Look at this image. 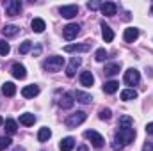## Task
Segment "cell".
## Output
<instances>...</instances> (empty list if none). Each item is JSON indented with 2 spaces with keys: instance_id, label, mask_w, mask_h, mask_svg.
<instances>
[{
  "instance_id": "6da1fadb",
  "label": "cell",
  "mask_w": 153,
  "mask_h": 151,
  "mask_svg": "<svg viewBox=\"0 0 153 151\" xmlns=\"http://www.w3.org/2000/svg\"><path fill=\"white\" fill-rule=\"evenodd\" d=\"M62 64H64V59H62V57H59V55H52V57H48V59L43 62V68H45L46 71L55 73V71H59V70L62 68Z\"/></svg>"
},
{
  "instance_id": "7a4b0ae2",
  "label": "cell",
  "mask_w": 153,
  "mask_h": 151,
  "mask_svg": "<svg viewBox=\"0 0 153 151\" xmlns=\"http://www.w3.org/2000/svg\"><path fill=\"white\" fill-rule=\"evenodd\" d=\"M116 139L123 144H130L135 139V130L134 128H119L117 133H116Z\"/></svg>"
},
{
  "instance_id": "3957f363",
  "label": "cell",
  "mask_w": 153,
  "mask_h": 151,
  "mask_svg": "<svg viewBox=\"0 0 153 151\" xmlns=\"http://www.w3.org/2000/svg\"><path fill=\"white\" fill-rule=\"evenodd\" d=\"M85 112H82V110H76L75 114H71V115H68L66 117V126L68 128H76L78 124H82L84 121H85Z\"/></svg>"
},
{
  "instance_id": "277c9868",
  "label": "cell",
  "mask_w": 153,
  "mask_h": 151,
  "mask_svg": "<svg viewBox=\"0 0 153 151\" xmlns=\"http://www.w3.org/2000/svg\"><path fill=\"white\" fill-rule=\"evenodd\" d=\"M4 5H5V14L7 16H18L22 13V2H18V0H7Z\"/></svg>"
},
{
  "instance_id": "5b68a950",
  "label": "cell",
  "mask_w": 153,
  "mask_h": 151,
  "mask_svg": "<svg viewBox=\"0 0 153 151\" xmlns=\"http://www.w3.org/2000/svg\"><path fill=\"white\" fill-rule=\"evenodd\" d=\"M84 137L87 139V141H91V144L94 146V148H102L103 146V137L98 133V132H94V130H87L85 133H84Z\"/></svg>"
},
{
  "instance_id": "8992f818",
  "label": "cell",
  "mask_w": 153,
  "mask_h": 151,
  "mask_svg": "<svg viewBox=\"0 0 153 151\" xmlns=\"http://www.w3.org/2000/svg\"><path fill=\"white\" fill-rule=\"evenodd\" d=\"M78 32H80V25H76V23H70V25H66L62 29V36H64V39H68V41L75 39Z\"/></svg>"
},
{
  "instance_id": "52a82bcc",
  "label": "cell",
  "mask_w": 153,
  "mask_h": 151,
  "mask_svg": "<svg viewBox=\"0 0 153 151\" xmlns=\"http://www.w3.org/2000/svg\"><path fill=\"white\" fill-rule=\"evenodd\" d=\"M139 80H141V73L134 68H130L125 73V84H128V85H135V84H139Z\"/></svg>"
},
{
  "instance_id": "ba28073f",
  "label": "cell",
  "mask_w": 153,
  "mask_h": 151,
  "mask_svg": "<svg viewBox=\"0 0 153 151\" xmlns=\"http://www.w3.org/2000/svg\"><path fill=\"white\" fill-rule=\"evenodd\" d=\"M75 96L71 94V93H64L62 94V98L59 100V107L61 109H64V110H68V109H71L73 107V103H75V100H73Z\"/></svg>"
},
{
  "instance_id": "9c48e42d",
  "label": "cell",
  "mask_w": 153,
  "mask_h": 151,
  "mask_svg": "<svg viewBox=\"0 0 153 151\" xmlns=\"http://www.w3.org/2000/svg\"><path fill=\"white\" fill-rule=\"evenodd\" d=\"M11 73H13V76H14V78H18V80H23V78L27 76L25 66H23V64H20V62H14V64H13Z\"/></svg>"
},
{
  "instance_id": "30bf717a",
  "label": "cell",
  "mask_w": 153,
  "mask_h": 151,
  "mask_svg": "<svg viewBox=\"0 0 153 151\" xmlns=\"http://www.w3.org/2000/svg\"><path fill=\"white\" fill-rule=\"evenodd\" d=\"M59 11H61V14H62L64 18L70 20V18H73V16L78 14V5H62Z\"/></svg>"
},
{
  "instance_id": "8fae6325",
  "label": "cell",
  "mask_w": 153,
  "mask_h": 151,
  "mask_svg": "<svg viewBox=\"0 0 153 151\" xmlns=\"http://www.w3.org/2000/svg\"><path fill=\"white\" fill-rule=\"evenodd\" d=\"M100 11H102L105 16H114L116 11H117V5H116L114 2H105V4L100 5Z\"/></svg>"
},
{
  "instance_id": "7c38bea8",
  "label": "cell",
  "mask_w": 153,
  "mask_h": 151,
  "mask_svg": "<svg viewBox=\"0 0 153 151\" xmlns=\"http://www.w3.org/2000/svg\"><path fill=\"white\" fill-rule=\"evenodd\" d=\"M80 64H82V59H80V57H73V59H71V62H70V64H68V68H66V75L70 76V78H71V76H75L76 68H78Z\"/></svg>"
},
{
  "instance_id": "4fadbf2b",
  "label": "cell",
  "mask_w": 153,
  "mask_h": 151,
  "mask_svg": "<svg viewBox=\"0 0 153 151\" xmlns=\"http://www.w3.org/2000/svg\"><path fill=\"white\" fill-rule=\"evenodd\" d=\"M91 48V43H84V44H68L64 46V52L71 53V52H87Z\"/></svg>"
},
{
  "instance_id": "5bb4252c",
  "label": "cell",
  "mask_w": 153,
  "mask_h": 151,
  "mask_svg": "<svg viewBox=\"0 0 153 151\" xmlns=\"http://www.w3.org/2000/svg\"><path fill=\"white\" fill-rule=\"evenodd\" d=\"M123 38H125L126 43H134L135 39L139 38V29H135V27L126 29V30H125V34H123Z\"/></svg>"
},
{
  "instance_id": "9a60e30c",
  "label": "cell",
  "mask_w": 153,
  "mask_h": 151,
  "mask_svg": "<svg viewBox=\"0 0 153 151\" xmlns=\"http://www.w3.org/2000/svg\"><path fill=\"white\" fill-rule=\"evenodd\" d=\"M22 94H23V98H34V96H38L39 94V87L38 85H27V87H23L22 89Z\"/></svg>"
},
{
  "instance_id": "2e32d148",
  "label": "cell",
  "mask_w": 153,
  "mask_h": 151,
  "mask_svg": "<svg viewBox=\"0 0 153 151\" xmlns=\"http://www.w3.org/2000/svg\"><path fill=\"white\" fill-rule=\"evenodd\" d=\"M119 70H121V66H119V62H111V64H105V68H103V73L107 76H114L119 73Z\"/></svg>"
},
{
  "instance_id": "e0dca14e",
  "label": "cell",
  "mask_w": 153,
  "mask_h": 151,
  "mask_svg": "<svg viewBox=\"0 0 153 151\" xmlns=\"http://www.w3.org/2000/svg\"><path fill=\"white\" fill-rule=\"evenodd\" d=\"M80 84L85 85V87H91V85L94 84L93 73H91V71H82V73H80Z\"/></svg>"
},
{
  "instance_id": "ac0fdd59",
  "label": "cell",
  "mask_w": 153,
  "mask_h": 151,
  "mask_svg": "<svg viewBox=\"0 0 153 151\" xmlns=\"http://www.w3.org/2000/svg\"><path fill=\"white\" fill-rule=\"evenodd\" d=\"M20 32V27L18 25H4V29H2V34L5 36V38H13V36H16Z\"/></svg>"
},
{
  "instance_id": "d6986e66",
  "label": "cell",
  "mask_w": 153,
  "mask_h": 151,
  "mask_svg": "<svg viewBox=\"0 0 153 151\" xmlns=\"http://www.w3.org/2000/svg\"><path fill=\"white\" fill-rule=\"evenodd\" d=\"M61 151H71L75 148V139L73 137H66V139H62L61 141Z\"/></svg>"
},
{
  "instance_id": "ffe728a7",
  "label": "cell",
  "mask_w": 153,
  "mask_h": 151,
  "mask_svg": "<svg viewBox=\"0 0 153 151\" xmlns=\"http://www.w3.org/2000/svg\"><path fill=\"white\" fill-rule=\"evenodd\" d=\"M117 89H119V84L116 80H111V82H105L103 84V93L105 94H114Z\"/></svg>"
},
{
  "instance_id": "44dd1931",
  "label": "cell",
  "mask_w": 153,
  "mask_h": 151,
  "mask_svg": "<svg viewBox=\"0 0 153 151\" xmlns=\"http://www.w3.org/2000/svg\"><path fill=\"white\" fill-rule=\"evenodd\" d=\"M30 27H32L34 32H43V30L46 29V23H45V20H41V18H34V20L30 21Z\"/></svg>"
},
{
  "instance_id": "7402d4cb",
  "label": "cell",
  "mask_w": 153,
  "mask_h": 151,
  "mask_svg": "<svg viewBox=\"0 0 153 151\" xmlns=\"http://www.w3.org/2000/svg\"><path fill=\"white\" fill-rule=\"evenodd\" d=\"M102 36H103V39H105V43H111V41L114 39V32H112V29H111L109 25L102 23Z\"/></svg>"
},
{
  "instance_id": "603a6c76",
  "label": "cell",
  "mask_w": 153,
  "mask_h": 151,
  "mask_svg": "<svg viewBox=\"0 0 153 151\" xmlns=\"http://www.w3.org/2000/svg\"><path fill=\"white\" fill-rule=\"evenodd\" d=\"M2 93L11 98V96H14V93H16V85H14L13 82H5V84L2 85Z\"/></svg>"
},
{
  "instance_id": "cb8c5ba5",
  "label": "cell",
  "mask_w": 153,
  "mask_h": 151,
  "mask_svg": "<svg viewBox=\"0 0 153 151\" xmlns=\"http://www.w3.org/2000/svg\"><path fill=\"white\" fill-rule=\"evenodd\" d=\"M137 98V91L135 89H125L121 91V100L123 101H130V100H135Z\"/></svg>"
},
{
  "instance_id": "d4e9b609",
  "label": "cell",
  "mask_w": 153,
  "mask_h": 151,
  "mask_svg": "<svg viewBox=\"0 0 153 151\" xmlns=\"http://www.w3.org/2000/svg\"><path fill=\"white\" fill-rule=\"evenodd\" d=\"M20 123L25 124V126H32L36 123V115L34 114H22L20 115Z\"/></svg>"
},
{
  "instance_id": "484cf974",
  "label": "cell",
  "mask_w": 153,
  "mask_h": 151,
  "mask_svg": "<svg viewBox=\"0 0 153 151\" xmlns=\"http://www.w3.org/2000/svg\"><path fill=\"white\" fill-rule=\"evenodd\" d=\"M73 96L76 98V101H80V103H91V94H87V93H82V91H75L73 93Z\"/></svg>"
},
{
  "instance_id": "4316f807",
  "label": "cell",
  "mask_w": 153,
  "mask_h": 151,
  "mask_svg": "<svg viewBox=\"0 0 153 151\" xmlns=\"http://www.w3.org/2000/svg\"><path fill=\"white\" fill-rule=\"evenodd\" d=\"M132 124H134V119L130 115H121L119 121H117V126L119 128H132Z\"/></svg>"
},
{
  "instance_id": "83f0119b",
  "label": "cell",
  "mask_w": 153,
  "mask_h": 151,
  "mask_svg": "<svg viewBox=\"0 0 153 151\" xmlns=\"http://www.w3.org/2000/svg\"><path fill=\"white\" fill-rule=\"evenodd\" d=\"M50 137H52V132H50V128L43 126V128L39 130V133H38V141H39V142H46Z\"/></svg>"
},
{
  "instance_id": "f1b7e54d",
  "label": "cell",
  "mask_w": 153,
  "mask_h": 151,
  "mask_svg": "<svg viewBox=\"0 0 153 151\" xmlns=\"http://www.w3.org/2000/svg\"><path fill=\"white\" fill-rule=\"evenodd\" d=\"M16 130H18V126H16V121H13V119H7V121H5V132H7L9 135H13V133H16Z\"/></svg>"
},
{
  "instance_id": "f546056e",
  "label": "cell",
  "mask_w": 153,
  "mask_h": 151,
  "mask_svg": "<svg viewBox=\"0 0 153 151\" xmlns=\"http://www.w3.org/2000/svg\"><path fill=\"white\" fill-rule=\"evenodd\" d=\"M30 48H32V43H30V41H23V43L20 44V48H18V53H20V55H25V53L30 52Z\"/></svg>"
},
{
  "instance_id": "4dcf8cb0",
  "label": "cell",
  "mask_w": 153,
  "mask_h": 151,
  "mask_svg": "<svg viewBox=\"0 0 153 151\" xmlns=\"http://www.w3.org/2000/svg\"><path fill=\"white\" fill-rule=\"evenodd\" d=\"M94 57H96V61H100V62L105 61V59H107V50H105V48H98L96 53H94Z\"/></svg>"
},
{
  "instance_id": "1f68e13d",
  "label": "cell",
  "mask_w": 153,
  "mask_h": 151,
  "mask_svg": "<svg viewBox=\"0 0 153 151\" xmlns=\"http://www.w3.org/2000/svg\"><path fill=\"white\" fill-rule=\"evenodd\" d=\"M11 52V46H9V43H5L4 39H0V55H7Z\"/></svg>"
},
{
  "instance_id": "d6a6232c",
  "label": "cell",
  "mask_w": 153,
  "mask_h": 151,
  "mask_svg": "<svg viewBox=\"0 0 153 151\" xmlns=\"http://www.w3.org/2000/svg\"><path fill=\"white\" fill-rule=\"evenodd\" d=\"M11 139L9 137H0V151H4V150H7L9 146H11Z\"/></svg>"
},
{
  "instance_id": "836d02e7",
  "label": "cell",
  "mask_w": 153,
  "mask_h": 151,
  "mask_svg": "<svg viewBox=\"0 0 153 151\" xmlns=\"http://www.w3.org/2000/svg\"><path fill=\"white\" fill-rule=\"evenodd\" d=\"M111 115H112V112H111L109 109H102V110H100V119H103V121H109Z\"/></svg>"
},
{
  "instance_id": "e575fe53",
  "label": "cell",
  "mask_w": 153,
  "mask_h": 151,
  "mask_svg": "<svg viewBox=\"0 0 153 151\" xmlns=\"http://www.w3.org/2000/svg\"><path fill=\"white\" fill-rule=\"evenodd\" d=\"M100 5H102V4H100V2H96V0H94V2H87V9H91V11L98 9Z\"/></svg>"
},
{
  "instance_id": "d590c367",
  "label": "cell",
  "mask_w": 153,
  "mask_h": 151,
  "mask_svg": "<svg viewBox=\"0 0 153 151\" xmlns=\"http://www.w3.org/2000/svg\"><path fill=\"white\" fill-rule=\"evenodd\" d=\"M112 150H114V151H121V150H123V142H119V141L116 139L114 142H112Z\"/></svg>"
},
{
  "instance_id": "8d00e7d4",
  "label": "cell",
  "mask_w": 153,
  "mask_h": 151,
  "mask_svg": "<svg viewBox=\"0 0 153 151\" xmlns=\"http://www.w3.org/2000/svg\"><path fill=\"white\" fill-rule=\"evenodd\" d=\"M146 133L148 135H153V123H148L146 124Z\"/></svg>"
},
{
  "instance_id": "74e56055",
  "label": "cell",
  "mask_w": 153,
  "mask_h": 151,
  "mask_svg": "<svg viewBox=\"0 0 153 151\" xmlns=\"http://www.w3.org/2000/svg\"><path fill=\"white\" fill-rule=\"evenodd\" d=\"M143 151H153V144L152 142H146V144L143 146Z\"/></svg>"
},
{
  "instance_id": "f35d334b",
  "label": "cell",
  "mask_w": 153,
  "mask_h": 151,
  "mask_svg": "<svg viewBox=\"0 0 153 151\" xmlns=\"http://www.w3.org/2000/svg\"><path fill=\"white\" fill-rule=\"evenodd\" d=\"M76 151H89V150H87V146H78Z\"/></svg>"
},
{
  "instance_id": "ab89813d",
  "label": "cell",
  "mask_w": 153,
  "mask_h": 151,
  "mask_svg": "<svg viewBox=\"0 0 153 151\" xmlns=\"http://www.w3.org/2000/svg\"><path fill=\"white\" fill-rule=\"evenodd\" d=\"M2 124H4V119H2V117H0V126H2Z\"/></svg>"
},
{
  "instance_id": "60d3db41",
  "label": "cell",
  "mask_w": 153,
  "mask_h": 151,
  "mask_svg": "<svg viewBox=\"0 0 153 151\" xmlns=\"http://www.w3.org/2000/svg\"><path fill=\"white\" fill-rule=\"evenodd\" d=\"M152 11H153V5H152Z\"/></svg>"
}]
</instances>
